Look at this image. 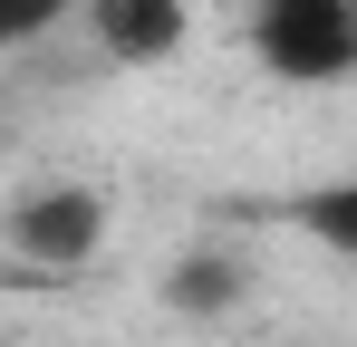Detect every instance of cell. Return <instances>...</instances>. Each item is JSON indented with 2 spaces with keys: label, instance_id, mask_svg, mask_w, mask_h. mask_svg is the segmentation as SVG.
<instances>
[{
  "label": "cell",
  "instance_id": "cell-1",
  "mask_svg": "<svg viewBox=\"0 0 357 347\" xmlns=\"http://www.w3.org/2000/svg\"><path fill=\"white\" fill-rule=\"evenodd\" d=\"M251 49L290 87H328L357 68V0H261L251 10Z\"/></svg>",
  "mask_w": 357,
  "mask_h": 347
},
{
  "label": "cell",
  "instance_id": "cell-2",
  "mask_svg": "<svg viewBox=\"0 0 357 347\" xmlns=\"http://www.w3.org/2000/svg\"><path fill=\"white\" fill-rule=\"evenodd\" d=\"M0 241H10L20 261H39V270H77V261H97V251H107V203H97L87 183L20 193V203H10V222H0Z\"/></svg>",
  "mask_w": 357,
  "mask_h": 347
},
{
  "label": "cell",
  "instance_id": "cell-3",
  "mask_svg": "<svg viewBox=\"0 0 357 347\" xmlns=\"http://www.w3.org/2000/svg\"><path fill=\"white\" fill-rule=\"evenodd\" d=\"M87 29L116 68H165L193 39V0H87Z\"/></svg>",
  "mask_w": 357,
  "mask_h": 347
},
{
  "label": "cell",
  "instance_id": "cell-4",
  "mask_svg": "<svg viewBox=\"0 0 357 347\" xmlns=\"http://www.w3.org/2000/svg\"><path fill=\"white\" fill-rule=\"evenodd\" d=\"M241 299H251V261L241 251H183L165 270V309H183V318H222Z\"/></svg>",
  "mask_w": 357,
  "mask_h": 347
},
{
  "label": "cell",
  "instance_id": "cell-5",
  "mask_svg": "<svg viewBox=\"0 0 357 347\" xmlns=\"http://www.w3.org/2000/svg\"><path fill=\"white\" fill-rule=\"evenodd\" d=\"M299 231H309L319 251H338V261H357V174H338V183H319V193H299Z\"/></svg>",
  "mask_w": 357,
  "mask_h": 347
},
{
  "label": "cell",
  "instance_id": "cell-6",
  "mask_svg": "<svg viewBox=\"0 0 357 347\" xmlns=\"http://www.w3.org/2000/svg\"><path fill=\"white\" fill-rule=\"evenodd\" d=\"M77 0H0V58H20V49H39L49 29H59Z\"/></svg>",
  "mask_w": 357,
  "mask_h": 347
}]
</instances>
